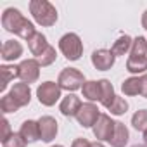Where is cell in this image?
Segmentation results:
<instances>
[{"mask_svg": "<svg viewBox=\"0 0 147 147\" xmlns=\"http://www.w3.org/2000/svg\"><path fill=\"white\" fill-rule=\"evenodd\" d=\"M28 47H30V52L33 55H36V59L45 52V49L49 47L47 43V36L42 35V33H35V36L31 40H28Z\"/></svg>", "mask_w": 147, "mask_h": 147, "instance_id": "obj_17", "label": "cell"}, {"mask_svg": "<svg viewBox=\"0 0 147 147\" xmlns=\"http://www.w3.org/2000/svg\"><path fill=\"white\" fill-rule=\"evenodd\" d=\"M61 87L59 83H54V82H43L38 88H36V97H38V102L50 107L54 106L59 99H61Z\"/></svg>", "mask_w": 147, "mask_h": 147, "instance_id": "obj_5", "label": "cell"}, {"mask_svg": "<svg viewBox=\"0 0 147 147\" xmlns=\"http://www.w3.org/2000/svg\"><path fill=\"white\" fill-rule=\"evenodd\" d=\"M144 144H145V147H147V131L144 133Z\"/></svg>", "mask_w": 147, "mask_h": 147, "instance_id": "obj_34", "label": "cell"}, {"mask_svg": "<svg viewBox=\"0 0 147 147\" xmlns=\"http://www.w3.org/2000/svg\"><path fill=\"white\" fill-rule=\"evenodd\" d=\"M99 116H100V113H99L97 106L94 102H85V104H82V107H80V111L75 118L83 128H94Z\"/></svg>", "mask_w": 147, "mask_h": 147, "instance_id": "obj_8", "label": "cell"}, {"mask_svg": "<svg viewBox=\"0 0 147 147\" xmlns=\"http://www.w3.org/2000/svg\"><path fill=\"white\" fill-rule=\"evenodd\" d=\"M92 147H106L102 142H99V140H95V142H92Z\"/></svg>", "mask_w": 147, "mask_h": 147, "instance_id": "obj_33", "label": "cell"}, {"mask_svg": "<svg viewBox=\"0 0 147 147\" xmlns=\"http://www.w3.org/2000/svg\"><path fill=\"white\" fill-rule=\"evenodd\" d=\"M82 92H83V97L88 102H95V100L100 102V83L99 82H95V80L85 82L83 87H82Z\"/></svg>", "mask_w": 147, "mask_h": 147, "instance_id": "obj_18", "label": "cell"}, {"mask_svg": "<svg viewBox=\"0 0 147 147\" xmlns=\"http://www.w3.org/2000/svg\"><path fill=\"white\" fill-rule=\"evenodd\" d=\"M2 147H26V140L19 135V133H12L4 144Z\"/></svg>", "mask_w": 147, "mask_h": 147, "instance_id": "obj_28", "label": "cell"}, {"mask_svg": "<svg viewBox=\"0 0 147 147\" xmlns=\"http://www.w3.org/2000/svg\"><path fill=\"white\" fill-rule=\"evenodd\" d=\"M131 147H145V145H131Z\"/></svg>", "mask_w": 147, "mask_h": 147, "instance_id": "obj_36", "label": "cell"}, {"mask_svg": "<svg viewBox=\"0 0 147 147\" xmlns=\"http://www.w3.org/2000/svg\"><path fill=\"white\" fill-rule=\"evenodd\" d=\"M99 83H100V104L107 109L113 102H114V99H116V94H114V87H113V83L109 82V80H99Z\"/></svg>", "mask_w": 147, "mask_h": 147, "instance_id": "obj_16", "label": "cell"}, {"mask_svg": "<svg viewBox=\"0 0 147 147\" xmlns=\"http://www.w3.org/2000/svg\"><path fill=\"white\" fill-rule=\"evenodd\" d=\"M131 126L137 131H142V133L147 131V109H138L131 116Z\"/></svg>", "mask_w": 147, "mask_h": 147, "instance_id": "obj_24", "label": "cell"}, {"mask_svg": "<svg viewBox=\"0 0 147 147\" xmlns=\"http://www.w3.org/2000/svg\"><path fill=\"white\" fill-rule=\"evenodd\" d=\"M50 147H64V145H50Z\"/></svg>", "mask_w": 147, "mask_h": 147, "instance_id": "obj_35", "label": "cell"}, {"mask_svg": "<svg viewBox=\"0 0 147 147\" xmlns=\"http://www.w3.org/2000/svg\"><path fill=\"white\" fill-rule=\"evenodd\" d=\"M128 138H130V131L128 128L125 126V123L121 121H116L114 125V133H113V138H111V145L113 147H125L128 144Z\"/></svg>", "mask_w": 147, "mask_h": 147, "instance_id": "obj_15", "label": "cell"}, {"mask_svg": "<svg viewBox=\"0 0 147 147\" xmlns=\"http://www.w3.org/2000/svg\"><path fill=\"white\" fill-rule=\"evenodd\" d=\"M9 95L16 100V104L19 107H24V106H28L31 102V88H30L28 83H23V82L21 83H14V87L11 88Z\"/></svg>", "mask_w": 147, "mask_h": 147, "instance_id": "obj_11", "label": "cell"}, {"mask_svg": "<svg viewBox=\"0 0 147 147\" xmlns=\"http://www.w3.org/2000/svg\"><path fill=\"white\" fill-rule=\"evenodd\" d=\"M19 135L26 140V144H35L36 140H40V126H38V121L26 119L21 125V128H19Z\"/></svg>", "mask_w": 147, "mask_h": 147, "instance_id": "obj_13", "label": "cell"}, {"mask_svg": "<svg viewBox=\"0 0 147 147\" xmlns=\"http://www.w3.org/2000/svg\"><path fill=\"white\" fill-rule=\"evenodd\" d=\"M23 55V45L16 40H7L4 45H2V59L11 62V61H16Z\"/></svg>", "mask_w": 147, "mask_h": 147, "instance_id": "obj_14", "label": "cell"}, {"mask_svg": "<svg viewBox=\"0 0 147 147\" xmlns=\"http://www.w3.org/2000/svg\"><path fill=\"white\" fill-rule=\"evenodd\" d=\"M147 55V38L137 36L133 38L131 49H130V57H145Z\"/></svg>", "mask_w": 147, "mask_h": 147, "instance_id": "obj_23", "label": "cell"}, {"mask_svg": "<svg viewBox=\"0 0 147 147\" xmlns=\"http://www.w3.org/2000/svg\"><path fill=\"white\" fill-rule=\"evenodd\" d=\"M2 26H4L5 31L14 33V35L21 36L26 42L31 40L35 36V33H36L33 23L30 19H26L21 14L19 9H14V7H9V9L4 11V14H2Z\"/></svg>", "mask_w": 147, "mask_h": 147, "instance_id": "obj_1", "label": "cell"}, {"mask_svg": "<svg viewBox=\"0 0 147 147\" xmlns=\"http://www.w3.org/2000/svg\"><path fill=\"white\" fill-rule=\"evenodd\" d=\"M80 107H82V100H80V97H76L75 94H67V95L61 100V104H59V111H61V114L66 116V118L76 116L78 111H80Z\"/></svg>", "mask_w": 147, "mask_h": 147, "instance_id": "obj_12", "label": "cell"}, {"mask_svg": "<svg viewBox=\"0 0 147 147\" xmlns=\"http://www.w3.org/2000/svg\"><path fill=\"white\" fill-rule=\"evenodd\" d=\"M131 43H133V40H131V36H128V35H121L114 43H113V47H111V52L118 57V55H125L130 49H131Z\"/></svg>", "mask_w": 147, "mask_h": 147, "instance_id": "obj_22", "label": "cell"}, {"mask_svg": "<svg viewBox=\"0 0 147 147\" xmlns=\"http://www.w3.org/2000/svg\"><path fill=\"white\" fill-rule=\"evenodd\" d=\"M40 62L36 59H24L19 64V80L23 83H35L40 78Z\"/></svg>", "mask_w": 147, "mask_h": 147, "instance_id": "obj_7", "label": "cell"}, {"mask_svg": "<svg viewBox=\"0 0 147 147\" xmlns=\"http://www.w3.org/2000/svg\"><path fill=\"white\" fill-rule=\"evenodd\" d=\"M57 83L62 90H67V92H75L78 88L83 87L85 83V76L83 73L76 67H66L59 73V78H57Z\"/></svg>", "mask_w": 147, "mask_h": 147, "instance_id": "obj_4", "label": "cell"}, {"mask_svg": "<svg viewBox=\"0 0 147 147\" xmlns=\"http://www.w3.org/2000/svg\"><path fill=\"white\" fill-rule=\"evenodd\" d=\"M0 75H2V83H0V90H5L11 80L19 78V66H0Z\"/></svg>", "mask_w": 147, "mask_h": 147, "instance_id": "obj_21", "label": "cell"}, {"mask_svg": "<svg viewBox=\"0 0 147 147\" xmlns=\"http://www.w3.org/2000/svg\"><path fill=\"white\" fill-rule=\"evenodd\" d=\"M126 71L131 75H145L147 71V55L145 57H128Z\"/></svg>", "mask_w": 147, "mask_h": 147, "instance_id": "obj_20", "label": "cell"}, {"mask_svg": "<svg viewBox=\"0 0 147 147\" xmlns=\"http://www.w3.org/2000/svg\"><path fill=\"white\" fill-rule=\"evenodd\" d=\"M38 126H40V140L45 144H50L59 131L57 121L52 116H42L38 119Z\"/></svg>", "mask_w": 147, "mask_h": 147, "instance_id": "obj_9", "label": "cell"}, {"mask_svg": "<svg viewBox=\"0 0 147 147\" xmlns=\"http://www.w3.org/2000/svg\"><path fill=\"white\" fill-rule=\"evenodd\" d=\"M121 92L128 97H135L142 92V82L138 76H130L121 83Z\"/></svg>", "mask_w": 147, "mask_h": 147, "instance_id": "obj_19", "label": "cell"}, {"mask_svg": "<svg viewBox=\"0 0 147 147\" xmlns=\"http://www.w3.org/2000/svg\"><path fill=\"white\" fill-rule=\"evenodd\" d=\"M107 109L111 111V114H114V116H121V114H125V113L128 111V102H126L123 97H118V95H116L114 102H113Z\"/></svg>", "mask_w": 147, "mask_h": 147, "instance_id": "obj_26", "label": "cell"}, {"mask_svg": "<svg viewBox=\"0 0 147 147\" xmlns=\"http://www.w3.org/2000/svg\"><path fill=\"white\" fill-rule=\"evenodd\" d=\"M55 59H57V52H55V49H54L52 45H49V47L45 49V52H43L36 61L40 62V66H42V67H47V66L54 64V62H55Z\"/></svg>", "mask_w": 147, "mask_h": 147, "instance_id": "obj_25", "label": "cell"}, {"mask_svg": "<svg viewBox=\"0 0 147 147\" xmlns=\"http://www.w3.org/2000/svg\"><path fill=\"white\" fill-rule=\"evenodd\" d=\"M114 61H116V55L107 49H99L92 54V64L99 71H109L114 66Z\"/></svg>", "mask_w": 147, "mask_h": 147, "instance_id": "obj_10", "label": "cell"}, {"mask_svg": "<svg viewBox=\"0 0 147 147\" xmlns=\"http://www.w3.org/2000/svg\"><path fill=\"white\" fill-rule=\"evenodd\" d=\"M0 109H2L4 114H9V113H16L19 109V106L16 104V100L11 95H4L0 99Z\"/></svg>", "mask_w": 147, "mask_h": 147, "instance_id": "obj_27", "label": "cell"}, {"mask_svg": "<svg viewBox=\"0 0 147 147\" xmlns=\"http://www.w3.org/2000/svg\"><path fill=\"white\" fill-rule=\"evenodd\" d=\"M30 12L40 26L49 28V26H54L57 23V11L50 2H47V0H31L30 2Z\"/></svg>", "mask_w": 147, "mask_h": 147, "instance_id": "obj_2", "label": "cell"}, {"mask_svg": "<svg viewBox=\"0 0 147 147\" xmlns=\"http://www.w3.org/2000/svg\"><path fill=\"white\" fill-rule=\"evenodd\" d=\"M11 135H12V131H11V123H9L7 118H4V119H2V138H0V140H2V144H4Z\"/></svg>", "mask_w": 147, "mask_h": 147, "instance_id": "obj_29", "label": "cell"}, {"mask_svg": "<svg viewBox=\"0 0 147 147\" xmlns=\"http://www.w3.org/2000/svg\"><path fill=\"white\" fill-rule=\"evenodd\" d=\"M71 147H92V144L87 138H76V140H73Z\"/></svg>", "mask_w": 147, "mask_h": 147, "instance_id": "obj_30", "label": "cell"}, {"mask_svg": "<svg viewBox=\"0 0 147 147\" xmlns=\"http://www.w3.org/2000/svg\"><path fill=\"white\" fill-rule=\"evenodd\" d=\"M142 28H144V30H147V11L142 14Z\"/></svg>", "mask_w": 147, "mask_h": 147, "instance_id": "obj_32", "label": "cell"}, {"mask_svg": "<svg viewBox=\"0 0 147 147\" xmlns=\"http://www.w3.org/2000/svg\"><path fill=\"white\" fill-rule=\"evenodd\" d=\"M114 125H116V121H114L109 114H100L99 119H97V123H95L94 128H92L95 138H97L99 142H102V140L111 142L113 133H114Z\"/></svg>", "mask_w": 147, "mask_h": 147, "instance_id": "obj_6", "label": "cell"}, {"mask_svg": "<svg viewBox=\"0 0 147 147\" xmlns=\"http://www.w3.org/2000/svg\"><path fill=\"white\" fill-rule=\"evenodd\" d=\"M140 82H142V92H140V95L144 99H147V73L140 76Z\"/></svg>", "mask_w": 147, "mask_h": 147, "instance_id": "obj_31", "label": "cell"}, {"mask_svg": "<svg viewBox=\"0 0 147 147\" xmlns=\"http://www.w3.org/2000/svg\"><path fill=\"white\" fill-rule=\"evenodd\" d=\"M59 50L67 61H78L83 54V42L76 33H66L59 40Z\"/></svg>", "mask_w": 147, "mask_h": 147, "instance_id": "obj_3", "label": "cell"}]
</instances>
